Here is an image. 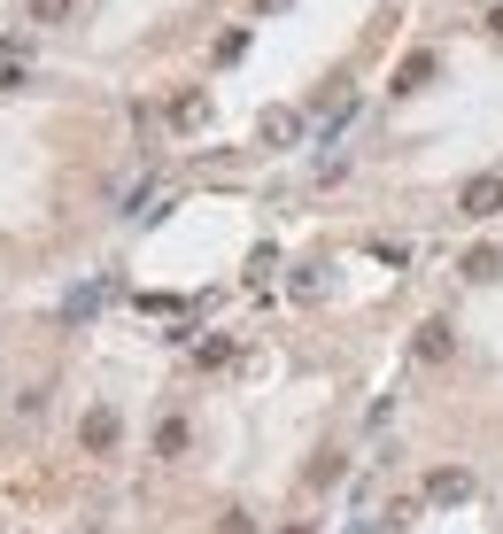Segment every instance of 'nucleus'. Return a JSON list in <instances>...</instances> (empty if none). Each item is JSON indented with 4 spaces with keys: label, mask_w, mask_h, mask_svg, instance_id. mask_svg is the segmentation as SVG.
<instances>
[{
    "label": "nucleus",
    "mask_w": 503,
    "mask_h": 534,
    "mask_svg": "<svg viewBox=\"0 0 503 534\" xmlns=\"http://www.w3.org/2000/svg\"><path fill=\"white\" fill-rule=\"evenodd\" d=\"M287 534H310V527H287Z\"/></svg>",
    "instance_id": "12"
},
{
    "label": "nucleus",
    "mask_w": 503,
    "mask_h": 534,
    "mask_svg": "<svg viewBox=\"0 0 503 534\" xmlns=\"http://www.w3.org/2000/svg\"><path fill=\"white\" fill-rule=\"evenodd\" d=\"M449 349H457V341H449V326H442V318H426V326H418V341H411V356H418V364H449Z\"/></svg>",
    "instance_id": "2"
},
{
    "label": "nucleus",
    "mask_w": 503,
    "mask_h": 534,
    "mask_svg": "<svg viewBox=\"0 0 503 534\" xmlns=\"http://www.w3.org/2000/svg\"><path fill=\"white\" fill-rule=\"evenodd\" d=\"M496 209H503V178L496 171L465 178V217H496Z\"/></svg>",
    "instance_id": "1"
},
{
    "label": "nucleus",
    "mask_w": 503,
    "mask_h": 534,
    "mask_svg": "<svg viewBox=\"0 0 503 534\" xmlns=\"http://www.w3.org/2000/svg\"><path fill=\"white\" fill-rule=\"evenodd\" d=\"M155 449H163V457H178V449H186V426H178V418H163V434H155Z\"/></svg>",
    "instance_id": "9"
},
{
    "label": "nucleus",
    "mask_w": 503,
    "mask_h": 534,
    "mask_svg": "<svg viewBox=\"0 0 503 534\" xmlns=\"http://www.w3.org/2000/svg\"><path fill=\"white\" fill-rule=\"evenodd\" d=\"M86 449H117V411H86Z\"/></svg>",
    "instance_id": "5"
},
{
    "label": "nucleus",
    "mask_w": 503,
    "mask_h": 534,
    "mask_svg": "<svg viewBox=\"0 0 503 534\" xmlns=\"http://www.w3.org/2000/svg\"><path fill=\"white\" fill-rule=\"evenodd\" d=\"M16 78H24V70H16V62H8V55H0V93L16 86Z\"/></svg>",
    "instance_id": "10"
},
{
    "label": "nucleus",
    "mask_w": 503,
    "mask_h": 534,
    "mask_svg": "<svg viewBox=\"0 0 503 534\" xmlns=\"http://www.w3.org/2000/svg\"><path fill=\"white\" fill-rule=\"evenodd\" d=\"M434 70H442V62L426 55V47H418V55H403V62H395V93H418L426 78H434Z\"/></svg>",
    "instance_id": "4"
},
{
    "label": "nucleus",
    "mask_w": 503,
    "mask_h": 534,
    "mask_svg": "<svg viewBox=\"0 0 503 534\" xmlns=\"http://www.w3.org/2000/svg\"><path fill=\"white\" fill-rule=\"evenodd\" d=\"M202 117H209L202 93H178V101H171V124H202Z\"/></svg>",
    "instance_id": "8"
},
{
    "label": "nucleus",
    "mask_w": 503,
    "mask_h": 534,
    "mask_svg": "<svg viewBox=\"0 0 503 534\" xmlns=\"http://www.w3.org/2000/svg\"><path fill=\"white\" fill-rule=\"evenodd\" d=\"M426 496H434V504H465V496H473V473H457V465H442V473L426 480Z\"/></svg>",
    "instance_id": "3"
},
{
    "label": "nucleus",
    "mask_w": 503,
    "mask_h": 534,
    "mask_svg": "<svg viewBox=\"0 0 503 534\" xmlns=\"http://www.w3.org/2000/svg\"><path fill=\"white\" fill-rule=\"evenodd\" d=\"M488 31H496V39H503V8H496V16H488Z\"/></svg>",
    "instance_id": "11"
},
{
    "label": "nucleus",
    "mask_w": 503,
    "mask_h": 534,
    "mask_svg": "<svg viewBox=\"0 0 503 534\" xmlns=\"http://www.w3.org/2000/svg\"><path fill=\"white\" fill-rule=\"evenodd\" d=\"M70 8H78V0H24L31 24H70Z\"/></svg>",
    "instance_id": "6"
},
{
    "label": "nucleus",
    "mask_w": 503,
    "mask_h": 534,
    "mask_svg": "<svg viewBox=\"0 0 503 534\" xmlns=\"http://www.w3.org/2000/svg\"><path fill=\"white\" fill-rule=\"evenodd\" d=\"M457 271H465V279H496V271H503V256H496V248H473V256H465Z\"/></svg>",
    "instance_id": "7"
}]
</instances>
